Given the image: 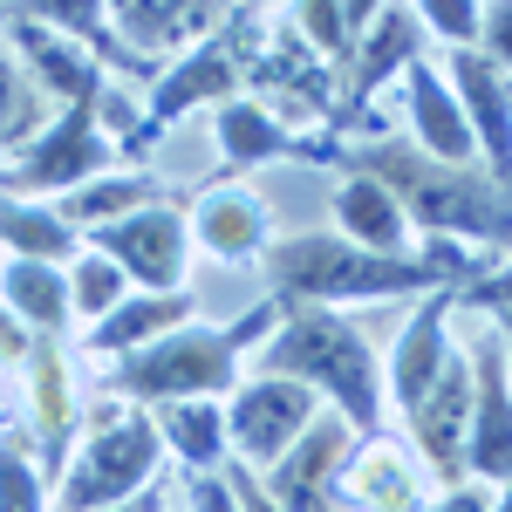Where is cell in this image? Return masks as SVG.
<instances>
[{"label": "cell", "mask_w": 512, "mask_h": 512, "mask_svg": "<svg viewBox=\"0 0 512 512\" xmlns=\"http://www.w3.org/2000/svg\"><path fill=\"white\" fill-rule=\"evenodd\" d=\"M185 321H198L192 287H185V294H137V287H130L103 321H89V349L117 362V355H137V349H151V342H164V335L185 328Z\"/></svg>", "instance_id": "cell-22"}, {"label": "cell", "mask_w": 512, "mask_h": 512, "mask_svg": "<svg viewBox=\"0 0 512 512\" xmlns=\"http://www.w3.org/2000/svg\"><path fill=\"white\" fill-rule=\"evenodd\" d=\"M417 14V28L437 41H451V48H478V7L472 0H424V7H410Z\"/></svg>", "instance_id": "cell-32"}, {"label": "cell", "mask_w": 512, "mask_h": 512, "mask_svg": "<svg viewBox=\"0 0 512 512\" xmlns=\"http://www.w3.org/2000/svg\"><path fill=\"white\" fill-rule=\"evenodd\" d=\"M492 512H512V478L499 485V499H492Z\"/></svg>", "instance_id": "cell-41"}, {"label": "cell", "mask_w": 512, "mask_h": 512, "mask_svg": "<svg viewBox=\"0 0 512 512\" xmlns=\"http://www.w3.org/2000/svg\"><path fill=\"white\" fill-rule=\"evenodd\" d=\"M185 226L192 239L212 253V260H226V267H246V260H260L267 246H274V205L260 192H246V185H205L198 205L185 212Z\"/></svg>", "instance_id": "cell-15"}, {"label": "cell", "mask_w": 512, "mask_h": 512, "mask_svg": "<svg viewBox=\"0 0 512 512\" xmlns=\"http://www.w3.org/2000/svg\"><path fill=\"white\" fill-rule=\"evenodd\" d=\"M260 376H287L301 390H315L335 403V417L355 437L383 431V362L369 349V335L335 308H308V301H287L280 328L260 342Z\"/></svg>", "instance_id": "cell-4"}, {"label": "cell", "mask_w": 512, "mask_h": 512, "mask_svg": "<svg viewBox=\"0 0 512 512\" xmlns=\"http://www.w3.org/2000/svg\"><path fill=\"white\" fill-rule=\"evenodd\" d=\"M424 512H492V485H478V478H465V485H444V499H431Z\"/></svg>", "instance_id": "cell-36"}, {"label": "cell", "mask_w": 512, "mask_h": 512, "mask_svg": "<svg viewBox=\"0 0 512 512\" xmlns=\"http://www.w3.org/2000/svg\"><path fill=\"white\" fill-rule=\"evenodd\" d=\"M472 431H465V478L506 485L512 478V376L492 321L472 335Z\"/></svg>", "instance_id": "cell-13"}, {"label": "cell", "mask_w": 512, "mask_h": 512, "mask_svg": "<svg viewBox=\"0 0 512 512\" xmlns=\"http://www.w3.org/2000/svg\"><path fill=\"white\" fill-rule=\"evenodd\" d=\"M492 321V335H499V349H506V376H512V308H499V315H485Z\"/></svg>", "instance_id": "cell-39"}, {"label": "cell", "mask_w": 512, "mask_h": 512, "mask_svg": "<svg viewBox=\"0 0 512 512\" xmlns=\"http://www.w3.org/2000/svg\"><path fill=\"white\" fill-rule=\"evenodd\" d=\"M246 21H253V7H219V28L151 82V103H144V123H137V137H130V151H144L158 130H171L178 117H192L198 103H219V110H226V103L246 96ZM130 151H123V158H130Z\"/></svg>", "instance_id": "cell-6"}, {"label": "cell", "mask_w": 512, "mask_h": 512, "mask_svg": "<svg viewBox=\"0 0 512 512\" xmlns=\"http://www.w3.org/2000/svg\"><path fill=\"white\" fill-rule=\"evenodd\" d=\"M0 301L28 335H62L69 328V274L41 260H7L0 267Z\"/></svg>", "instance_id": "cell-26"}, {"label": "cell", "mask_w": 512, "mask_h": 512, "mask_svg": "<svg viewBox=\"0 0 512 512\" xmlns=\"http://www.w3.org/2000/svg\"><path fill=\"white\" fill-rule=\"evenodd\" d=\"M28 417H35V465L41 478L69 465V431H76V369H69V349L62 335H35L28 349Z\"/></svg>", "instance_id": "cell-16"}, {"label": "cell", "mask_w": 512, "mask_h": 512, "mask_svg": "<svg viewBox=\"0 0 512 512\" xmlns=\"http://www.w3.org/2000/svg\"><path fill=\"white\" fill-rule=\"evenodd\" d=\"M158 437L164 451L192 472H219L226 465V410L219 403H158Z\"/></svg>", "instance_id": "cell-27"}, {"label": "cell", "mask_w": 512, "mask_h": 512, "mask_svg": "<svg viewBox=\"0 0 512 512\" xmlns=\"http://www.w3.org/2000/svg\"><path fill=\"white\" fill-rule=\"evenodd\" d=\"M342 512H424V465L396 437H355L342 465Z\"/></svg>", "instance_id": "cell-17"}, {"label": "cell", "mask_w": 512, "mask_h": 512, "mask_svg": "<svg viewBox=\"0 0 512 512\" xmlns=\"http://www.w3.org/2000/svg\"><path fill=\"white\" fill-rule=\"evenodd\" d=\"M48 117H55V110L41 103V89L28 82V69L14 62V48L0 35V151H28Z\"/></svg>", "instance_id": "cell-29"}, {"label": "cell", "mask_w": 512, "mask_h": 512, "mask_svg": "<svg viewBox=\"0 0 512 512\" xmlns=\"http://www.w3.org/2000/svg\"><path fill=\"white\" fill-rule=\"evenodd\" d=\"M396 89H403V117H410V130H417L410 151H424V158H437V164H465V171H472L478 144H472V130H465V110H458V96H451L444 69H437V62H410V69L396 76Z\"/></svg>", "instance_id": "cell-18"}, {"label": "cell", "mask_w": 512, "mask_h": 512, "mask_svg": "<svg viewBox=\"0 0 512 512\" xmlns=\"http://www.w3.org/2000/svg\"><path fill=\"white\" fill-rule=\"evenodd\" d=\"M444 82H451V96L465 110V130L478 144V171L512 198V76L499 62H485L478 48H451Z\"/></svg>", "instance_id": "cell-12"}, {"label": "cell", "mask_w": 512, "mask_h": 512, "mask_svg": "<svg viewBox=\"0 0 512 512\" xmlns=\"http://www.w3.org/2000/svg\"><path fill=\"white\" fill-rule=\"evenodd\" d=\"M349 451H355V431L335 410H321L315 424L260 472V485H267V499L280 512H342V465H349Z\"/></svg>", "instance_id": "cell-10"}, {"label": "cell", "mask_w": 512, "mask_h": 512, "mask_svg": "<svg viewBox=\"0 0 512 512\" xmlns=\"http://www.w3.org/2000/svg\"><path fill=\"white\" fill-rule=\"evenodd\" d=\"M226 410V451H239L246 472H267L294 437L321 417V396L287 383V376H239V390L219 403Z\"/></svg>", "instance_id": "cell-9"}, {"label": "cell", "mask_w": 512, "mask_h": 512, "mask_svg": "<svg viewBox=\"0 0 512 512\" xmlns=\"http://www.w3.org/2000/svg\"><path fill=\"white\" fill-rule=\"evenodd\" d=\"M260 267L274 274L280 301L342 308V301H396V294H465L485 274V253L458 246V239H424L417 253L383 260L335 233H274Z\"/></svg>", "instance_id": "cell-2"}, {"label": "cell", "mask_w": 512, "mask_h": 512, "mask_svg": "<svg viewBox=\"0 0 512 512\" xmlns=\"http://www.w3.org/2000/svg\"><path fill=\"white\" fill-rule=\"evenodd\" d=\"M0 512H48V485H41L35 451H21L14 437H0Z\"/></svg>", "instance_id": "cell-31"}, {"label": "cell", "mask_w": 512, "mask_h": 512, "mask_svg": "<svg viewBox=\"0 0 512 512\" xmlns=\"http://www.w3.org/2000/svg\"><path fill=\"white\" fill-rule=\"evenodd\" d=\"M335 239L396 260V253H410V219H403L390 185H376L369 171H342V185H335Z\"/></svg>", "instance_id": "cell-20"}, {"label": "cell", "mask_w": 512, "mask_h": 512, "mask_svg": "<svg viewBox=\"0 0 512 512\" xmlns=\"http://www.w3.org/2000/svg\"><path fill=\"white\" fill-rule=\"evenodd\" d=\"M117 164H123V151L110 144L96 103H76V110H55V117L41 123L35 144L0 171V198H69L89 178L117 171Z\"/></svg>", "instance_id": "cell-7"}, {"label": "cell", "mask_w": 512, "mask_h": 512, "mask_svg": "<svg viewBox=\"0 0 512 512\" xmlns=\"http://www.w3.org/2000/svg\"><path fill=\"white\" fill-rule=\"evenodd\" d=\"M219 151H226V185H233L239 171H253V164L294 158V151H301V130H287V123L274 117V103L239 96V103L219 110Z\"/></svg>", "instance_id": "cell-23"}, {"label": "cell", "mask_w": 512, "mask_h": 512, "mask_svg": "<svg viewBox=\"0 0 512 512\" xmlns=\"http://www.w3.org/2000/svg\"><path fill=\"white\" fill-rule=\"evenodd\" d=\"M144 205H164V185L151 178V171H130V164H117V171L89 178L82 192H69L55 212H62L76 233H96V226H117V219L144 212Z\"/></svg>", "instance_id": "cell-25"}, {"label": "cell", "mask_w": 512, "mask_h": 512, "mask_svg": "<svg viewBox=\"0 0 512 512\" xmlns=\"http://www.w3.org/2000/svg\"><path fill=\"white\" fill-rule=\"evenodd\" d=\"M62 274H69V315H89V321H103L123 294H130V280H123L103 253H89V246H82V260H69Z\"/></svg>", "instance_id": "cell-30"}, {"label": "cell", "mask_w": 512, "mask_h": 512, "mask_svg": "<svg viewBox=\"0 0 512 512\" xmlns=\"http://www.w3.org/2000/svg\"><path fill=\"white\" fill-rule=\"evenodd\" d=\"M280 315H287V301L267 294L239 321H185V328H171L151 349L117 355V369H103V396L137 403V410H158V403H226L239 390V355L260 349L280 328Z\"/></svg>", "instance_id": "cell-3"}, {"label": "cell", "mask_w": 512, "mask_h": 512, "mask_svg": "<svg viewBox=\"0 0 512 512\" xmlns=\"http://www.w3.org/2000/svg\"><path fill=\"white\" fill-rule=\"evenodd\" d=\"M458 301H465L472 315H499V308H512V267H485Z\"/></svg>", "instance_id": "cell-34"}, {"label": "cell", "mask_w": 512, "mask_h": 512, "mask_svg": "<svg viewBox=\"0 0 512 512\" xmlns=\"http://www.w3.org/2000/svg\"><path fill=\"white\" fill-rule=\"evenodd\" d=\"M478 55H485V62H499V69L512 76V0L478 7Z\"/></svg>", "instance_id": "cell-33"}, {"label": "cell", "mask_w": 512, "mask_h": 512, "mask_svg": "<svg viewBox=\"0 0 512 512\" xmlns=\"http://www.w3.org/2000/svg\"><path fill=\"white\" fill-rule=\"evenodd\" d=\"M226 492H233V506H239V512H280L274 499H267V485L246 472V465H233V472H226Z\"/></svg>", "instance_id": "cell-37"}, {"label": "cell", "mask_w": 512, "mask_h": 512, "mask_svg": "<svg viewBox=\"0 0 512 512\" xmlns=\"http://www.w3.org/2000/svg\"><path fill=\"white\" fill-rule=\"evenodd\" d=\"M164 506V485H151L144 499H130V506H110V512H158Z\"/></svg>", "instance_id": "cell-40"}, {"label": "cell", "mask_w": 512, "mask_h": 512, "mask_svg": "<svg viewBox=\"0 0 512 512\" xmlns=\"http://www.w3.org/2000/svg\"><path fill=\"white\" fill-rule=\"evenodd\" d=\"M28 349H35V335L7 315V301H0V362H7V369H21V362H28Z\"/></svg>", "instance_id": "cell-38"}, {"label": "cell", "mask_w": 512, "mask_h": 512, "mask_svg": "<svg viewBox=\"0 0 512 512\" xmlns=\"http://www.w3.org/2000/svg\"><path fill=\"white\" fill-rule=\"evenodd\" d=\"M451 301H458V294H431L417 315L403 321L390 362H383V403H396L403 417L417 410V396L437 383V369H444V355H451V342H444V315H451Z\"/></svg>", "instance_id": "cell-19"}, {"label": "cell", "mask_w": 512, "mask_h": 512, "mask_svg": "<svg viewBox=\"0 0 512 512\" xmlns=\"http://www.w3.org/2000/svg\"><path fill=\"white\" fill-rule=\"evenodd\" d=\"M280 14H287V28H294V35L308 41V55H315V62H328V69L342 76L376 7H280Z\"/></svg>", "instance_id": "cell-28"}, {"label": "cell", "mask_w": 512, "mask_h": 512, "mask_svg": "<svg viewBox=\"0 0 512 512\" xmlns=\"http://www.w3.org/2000/svg\"><path fill=\"white\" fill-rule=\"evenodd\" d=\"M0 35H7V48H14V62L28 69V82L41 89V103H55V110L103 103L110 76H103L69 35H55L35 7H0Z\"/></svg>", "instance_id": "cell-11"}, {"label": "cell", "mask_w": 512, "mask_h": 512, "mask_svg": "<svg viewBox=\"0 0 512 512\" xmlns=\"http://www.w3.org/2000/svg\"><path fill=\"white\" fill-rule=\"evenodd\" d=\"M185 512H239V506H233V492H226L219 472H192L185 478Z\"/></svg>", "instance_id": "cell-35"}, {"label": "cell", "mask_w": 512, "mask_h": 512, "mask_svg": "<svg viewBox=\"0 0 512 512\" xmlns=\"http://www.w3.org/2000/svg\"><path fill=\"white\" fill-rule=\"evenodd\" d=\"M89 253H103L137 294H185V274H192V226H185V205H144L117 226H96L82 233Z\"/></svg>", "instance_id": "cell-8"}, {"label": "cell", "mask_w": 512, "mask_h": 512, "mask_svg": "<svg viewBox=\"0 0 512 512\" xmlns=\"http://www.w3.org/2000/svg\"><path fill=\"white\" fill-rule=\"evenodd\" d=\"M164 465V437L158 417L137 410V403H117L103 396L89 410V437L69 444V465H62V512H110L130 506L158 485Z\"/></svg>", "instance_id": "cell-5"}, {"label": "cell", "mask_w": 512, "mask_h": 512, "mask_svg": "<svg viewBox=\"0 0 512 512\" xmlns=\"http://www.w3.org/2000/svg\"><path fill=\"white\" fill-rule=\"evenodd\" d=\"M0 253L7 260H41V267H69L82 260V233L35 198H0Z\"/></svg>", "instance_id": "cell-24"}, {"label": "cell", "mask_w": 512, "mask_h": 512, "mask_svg": "<svg viewBox=\"0 0 512 512\" xmlns=\"http://www.w3.org/2000/svg\"><path fill=\"white\" fill-rule=\"evenodd\" d=\"M417 437V458L431 465L444 485H465V431H472V355L451 349L437 383L417 396V410L403 417Z\"/></svg>", "instance_id": "cell-14"}, {"label": "cell", "mask_w": 512, "mask_h": 512, "mask_svg": "<svg viewBox=\"0 0 512 512\" xmlns=\"http://www.w3.org/2000/svg\"><path fill=\"white\" fill-rule=\"evenodd\" d=\"M308 164H342V171H369L376 185H390L403 219L424 239H458V246H485V253H512V198L465 164H437L396 137H369V144H335V137H308L301 130V151Z\"/></svg>", "instance_id": "cell-1"}, {"label": "cell", "mask_w": 512, "mask_h": 512, "mask_svg": "<svg viewBox=\"0 0 512 512\" xmlns=\"http://www.w3.org/2000/svg\"><path fill=\"white\" fill-rule=\"evenodd\" d=\"M103 14H110V35L137 62H151V69H158L164 55H192L198 41L219 28V7H158V0L151 7H130L123 0V7H103Z\"/></svg>", "instance_id": "cell-21"}]
</instances>
